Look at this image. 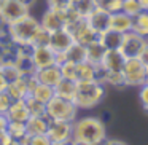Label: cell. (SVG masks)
<instances>
[{
	"mask_svg": "<svg viewBox=\"0 0 148 145\" xmlns=\"http://www.w3.org/2000/svg\"><path fill=\"white\" fill-rule=\"evenodd\" d=\"M73 140L81 145H103V142L107 140L105 124L94 116L75 120Z\"/></svg>",
	"mask_w": 148,
	"mask_h": 145,
	"instance_id": "obj_1",
	"label": "cell"
},
{
	"mask_svg": "<svg viewBox=\"0 0 148 145\" xmlns=\"http://www.w3.org/2000/svg\"><path fill=\"white\" fill-rule=\"evenodd\" d=\"M40 21L34 18L32 14H27L26 18L16 21L7 26V32L10 35L13 45L16 46H32V40L35 34L40 30Z\"/></svg>",
	"mask_w": 148,
	"mask_h": 145,
	"instance_id": "obj_2",
	"label": "cell"
},
{
	"mask_svg": "<svg viewBox=\"0 0 148 145\" xmlns=\"http://www.w3.org/2000/svg\"><path fill=\"white\" fill-rule=\"evenodd\" d=\"M105 97V85L100 81H78L73 102L78 109H92Z\"/></svg>",
	"mask_w": 148,
	"mask_h": 145,
	"instance_id": "obj_3",
	"label": "cell"
},
{
	"mask_svg": "<svg viewBox=\"0 0 148 145\" xmlns=\"http://www.w3.org/2000/svg\"><path fill=\"white\" fill-rule=\"evenodd\" d=\"M77 113H78V107L75 105L73 100H67L54 96L46 104V116L49 120L73 123L77 120Z\"/></svg>",
	"mask_w": 148,
	"mask_h": 145,
	"instance_id": "obj_4",
	"label": "cell"
},
{
	"mask_svg": "<svg viewBox=\"0 0 148 145\" xmlns=\"http://www.w3.org/2000/svg\"><path fill=\"white\" fill-rule=\"evenodd\" d=\"M126 86H142L145 83V75H147V65L138 58L126 59L124 67H123Z\"/></svg>",
	"mask_w": 148,
	"mask_h": 145,
	"instance_id": "obj_5",
	"label": "cell"
},
{
	"mask_svg": "<svg viewBox=\"0 0 148 145\" xmlns=\"http://www.w3.org/2000/svg\"><path fill=\"white\" fill-rule=\"evenodd\" d=\"M148 40L145 37L135 34L134 30H129V32L123 34V43L119 46V51L123 53L126 59L129 58H138L143 51V48L147 46Z\"/></svg>",
	"mask_w": 148,
	"mask_h": 145,
	"instance_id": "obj_6",
	"label": "cell"
},
{
	"mask_svg": "<svg viewBox=\"0 0 148 145\" xmlns=\"http://www.w3.org/2000/svg\"><path fill=\"white\" fill-rule=\"evenodd\" d=\"M46 135L53 142V145L65 144V142L73 139V123L51 120L48 126V131H46Z\"/></svg>",
	"mask_w": 148,
	"mask_h": 145,
	"instance_id": "obj_7",
	"label": "cell"
},
{
	"mask_svg": "<svg viewBox=\"0 0 148 145\" xmlns=\"http://www.w3.org/2000/svg\"><path fill=\"white\" fill-rule=\"evenodd\" d=\"M67 30L72 34L75 43H80V45H83V46H88L89 43L99 40V34L88 24V21L84 19V18H81L80 21H77V23H75L73 26H70Z\"/></svg>",
	"mask_w": 148,
	"mask_h": 145,
	"instance_id": "obj_8",
	"label": "cell"
},
{
	"mask_svg": "<svg viewBox=\"0 0 148 145\" xmlns=\"http://www.w3.org/2000/svg\"><path fill=\"white\" fill-rule=\"evenodd\" d=\"M27 14H30L29 8L24 3H21L19 0H5L3 7L0 8V18L7 26L26 18Z\"/></svg>",
	"mask_w": 148,
	"mask_h": 145,
	"instance_id": "obj_9",
	"label": "cell"
},
{
	"mask_svg": "<svg viewBox=\"0 0 148 145\" xmlns=\"http://www.w3.org/2000/svg\"><path fill=\"white\" fill-rule=\"evenodd\" d=\"M56 59H58V54H56L49 46H32L30 61H32L35 70L49 67V65H54Z\"/></svg>",
	"mask_w": 148,
	"mask_h": 145,
	"instance_id": "obj_10",
	"label": "cell"
},
{
	"mask_svg": "<svg viewBox=\"0 0 148 145\" xmlns=\"http://www.w3.org/2000/svg\"><path fill=\"white\" fill-rule=\"evenodd\" d=\"M73 43H75L73 37H72V34L69 32L65 27H62V29H59V30H56V32L49 34V43H48V46L56 53V54L65 53L72 45H73Z\"/></svg>",
	"mask_w": 148,
	"mask_h": 145,
	"instance_id": "obj_11",
	"label": "cell"
},
{
	"mask_svg": "<svg viewBox=\"0 0 148 145\" xmlns=\"http://www.w3.org/2000/svg\"><path fill=\"white\" fill-rule=\"evenodd\" d=\"M110 16H112V14L107 10H103L102 7H96L84 19H86L88 24L100 35L102 32H105V30L110 29Z\"/></svg>",
	"mask_w": 148,
	"mask_h": 145,
	"instance_id": "obj_12",
	"label": "cell"
},
{
	"mask_svg": "<svg viewBox=\"0 0 148 145\" xmlns=\"http://www.w3.org/2000/svg\"><path fill=\"white\" fill-rule=\"evenodd\" d=\"M64 13L65 11H54V10H46L40 18V26L46 32H56V30L64 27Z\"/></svg>",
	"mask_w": 148,
	"mask_h": 145,
	"instance_id": "obj_13",
	"label": "cell"
},
{
	"mask_svg": "<svg viewBox=\"0 0 148 145\" xmlns=\"http://www.w3.org/2000/svg\"><path fill=\"white\" fill-rule=\"evenodd\" d=\"M35 78H37V81H38V83L48 85V86L54 88L56 85L62 80L61 67H59L58 64H54V65H49V67L35 70Z\"/></svg>",
	"mask_w": 148,
	"mask_h": 145,
	"instance_id": "obj_14",
	"label": "cell"
},
{
	"mask_svg": "<svg viewBox=\"0 0 148 145\" xmlns=\"http://www.w3.org/2000/svg\"><path fill=\"white\" fill-rule=\"evenodd\" d=\"M126 58L119 49H107L105 56L102 59V67L107 72H123Z\"/></svg>",
	"mask_w": 148,
	"mask_h": 145,
	"instance_id": "obj_15",
	"label": "cell"
},
{
	"mask_svg": "<svg viewBox=\"0 0 148 145\" xmlns=\"http://www.w3.org/2000/svg\"><path fill=\"white\" fill-rule=\"evenodd\" d=\"M5 115H7L8 121H13V123H26L30 118V113L27 110L24 99L13 100V104L10 105V109H8V112Z\"/></svg>",
	"mask_w": 148,
	"mask_h": 145,
	"instance_id": "obj_16",
	"label": "cell"
},
{
	"mask_svg": "<svg viewBox=\"0 0 148 145\" xmlns=\"http://www.w3.org/2000/svg\"><path fill=\"white\" fill-rule=\"evenodd\" d=\"M7 93L11 96V99H13V100L26 99V97L30 94L29 81H27V77H26V75H23V77H19L18 80H14V81H11V83H8Z\"/></svg>",
	"mask_w": 148,
	"mask_h": 145,
	"instance_id": "obj_17",
	"label": "cell"
},
{
	"mask_svg": "<svg viewBox=\"0 0 148 145\" xmlns=\"http://www.w3.org/2000/svg\"><path fill=\"white\" fill-rule=\"evenodd\" d=\"M132 26H134V18H131L129 14L123 13H113L110 16V29L116 30L119 34H126L129 30H132Z\"/></svg>",
	"mask_w": 148,
	"mask_h": 145,
	"instance_id": "obj_18",
	"label": "cell"
},
{
	"mask_svg": "<svg viewBox=\"0 0 148 145\" xmlns=\"http://www.w3.org/2000/svg\"><path fill=\"white\" fill-rule=\"evenodd\" d=\"M51 120L46 115H40V116H30L26 121V131L27 135H38V134H46L48 126Z\"/></svg>",
	"mask_w": 148,
	"mask_h": 145,
	"instance_id": "obj_19",
	"label": "cell"
},
{
	"mask_svg": "<svg viewBox=\"0 0 148 145\" xmlns=\"http://www.w3.org/2000/svg\"><path fill=\"white\" fill-rule=\"evenodd\" d=\"M77 88H78L77 81L62 78V80L54 86V96L67 99V100H73L75 96H77Z\"/></svg>",
	"mask_w": 148,
	"mask_h": 145,
	"instance_id": "obj_20",
	"label": "cell"
},
{
	"mask_svg": "<svg viewBox=\"0 0 148 145\" xmlns=\"http://www.w3.org/2000/svg\"><path fill=\"white\" fill-rule=\"evenodd\" d=\"M97 81V65L84 61L77 64V83L78 81Z\"/></svg>",
	"mask_w": 148,
	"mask_h": 145,
	"instance_id": "obj_21",
	"label": "cell"
},
{
	"mask_svg": "<svg viewBox=\"0 0 148 145\" xmlns=\"http://www.w3.org/2000/svg\"><path fill=\"white\" fill-rule=\"evenodd\" d=\"M99 42L105 46V49H119L123 43V34L108 29L99 35Z\"/></svg>",
	"mask_w": 148,
	"mask_h": 145,
	"instance_id": "obj_22",
	"label": "cell"
},
{
	"mask_svg": "<svg viewBox=\"0 0 148 145\" xmlns=\"http://www.w3.org/2000/svg\"><path fill=\"white\" fill-rule=\"evenodd\" d=\"M105 53H107L105 46H103L99 40H97V42H92L86 46V61H89L91 64H94V65H99V64H102V59H103V56H105Z\"/></svg>",
	"mask_w": 148,
	"mask_h": 145,
	"instance_id": "obj_23",
	"label": "cell"
},
{
	"mask_svg": "<svg viewBox=\"0 0 148 145\" xmlns=\"http://www.w3.org/2000/svg\"><path fill=\"white\" fill-rule=\"evenodd\" d=\"M64 54L65 61L73 62V64H81V62L86 61V46L80 45V43H73Z\"/></svg>",
	"mask_w": 148,
	"mask_h": 145,
	"instance_id": "obj_24",
	"label": "cell"
},
{
	"mask_svg": "<svg viewBox=\"0 0 148 145\" xmlns=\"http://www.w3.org/2000/svg\"><path fill=\"white\" fill-rule=\"evenodd\" d=\"M30 96L35 97L37 100H40L42 104H45V105H46V104L54 97V88L48 86V85L37 83L35 88L32 89V93H30Z\"/></svg>",
	"mask_w": 148,
	"mask_h": 145,
	"instance_id": "obj_25",
	"label": "cell"
},
{
	"mask_svg": "<svg viewBox=\"0 0 148 145\" xmlns=\"http://www.w3.org/2000/svg\"><path fill=\"white\" fill-rule=\"evenodd\" d=\"M132 30L138 35L148 38V11H140L137 16L134 18V26Z\"/></svg>",
	"mask_w": 148,
	"mask_h": 145,
	"instance_id": "obj_26",
	"label": "cell"
},
{
	"mask_svg": "<svg viewBox=\"0 0 148 145\" xmlns=\"http://www.w3.org/2000/svg\"><path fill=\"white\" fill-rule=\"evenodd\" d=\"M26 105H27V110H29L30 116H40V115H46V105L42 104L40 100H37L35 97L29 96L26 97Z\"/></svg>",
	"mask_w": 148,
	"mask_h": 145,
	"instance_id": "obj_27",
	"label": "cell"
},
{
	"mask_svg": "<svg viewBox=\"0 0 148 145\" xmlns=\"http://www.w3.org/2000/svg\"><path fill=\"white\" fill-rule=\"evenodd\" d=\"M7 132H8V134H10L13 139H16V140H21V142H23L24 139L27 137L26 123H13V121H10V123H8Z\"/></svg>",
	"mask_w": 148,
	"mask_h": 145,
	"instance_id": "obj_28",
	"label": "cell"
},
{
	"mask_svg": "<svg viewBox=\"0 0 148 145\" xmlns=\"http://www.w3.org/2000/svg\"><path fill=\"white\" fill-rule=\"evenodd\" d=\"M103 83L112 85V86H115V88H124L126 86L123 72H107L105 70V80H103Z\"/></svg>",
	"mask_w": 148,
	"mask_h": 145,
	"instance_id": "obj_29",
	"label": "cell"
},
{
	"mask_svg": "<svg viewBox=\"0 0 148 145\" xmlns=\"http://www.w3.org/2000/svg\"><path fill=\"white\" fill-rule=\"evenodd\" d=\"M123 13H126V14H129L131 18H135L140 11H143L142 10V7L138 5V2L137 0H123Z\"/></svg>",
	"mask_w": 148,
	"mask_h": 145,
	"instance_id": "obj_30",
	"label": "cell"
},
{
	"mask_svg": "<svg viewBox=\"0 0 148 145\" xmlns=\"http://www.w3.org/2000/svg\"><path fill=\"white\" fill-rule=\"evenodd\" d=\"M59 67H61L62 78H67V80H73V81H77V64L65 61L64 64H61Z\"/></svg>",
	"mask_w": 148,
	"mask_h": 145,
	"instance_id": "obj_31",
	"label": "cell"
},
{
	"mask_svg": "<svg viewBox=\"0 0 148 145\" xmlns=\"http://www.w3.org/2000/svg\"><path fill=\"white\" fill-rule=\"evenodd\" d=\"M23 145H53L49 137L46 134H38V135H27L23 140Z\"/></svg>",
	"mask_w": 148,
	"mask_h": 145,
	"instance_id": "obj_32",
	"label": "cell"
},
{
	"mask_svg": "<svg viewBox=\"0 0 148 145\" xmlns=\"http://www.w3.org/2000/svg\"><path fill=\"white\" fill-rule=\"evenodd\" d=\"M49 43V32H46L45 29L40 27V30L35 34L32 40V46H48Z\"/></svg>",
	"mask_w": 148,
	"mask_h": 145,
	"instance_id": "obj_33",
	"label": "cell"
},
{
	"mask_svg": "<svg viewBox=\"0 0 148 145\" xmlns=\"http://www.w3.org/2000/svg\"><path fill=\"white\" fill-rule=\"evenodd\" d=\"M49 10L54 11H67L70 8V0H46Z\"/></svg>",
	"mask_w": 148,
	"mask_h": 145,
	"instance_id": "obj_34",
	"label": "cell"
},
{
	"mask_svg": "<svg viewBox=\"0 0 148 145\" xmlns=\"http://www.w3.org/2000/svg\"><path fill=\"white\" fill-rule=\"evenodd\" d=\"M103 10H107L110 14L113 13H119L123 10V0H107L105 3L102 5Z\"/></svg>",
	"mask_w": 148,
	"mask_h": 145,
	"instance_id": "obj_35",
	"label": "cell"
},
{
	"mask_svg": "<svg viewBox=\"0 0 148 145\" xmlns=\"http://www.w3.org/2000/svg\"><path fill=\"white\" fill-rule=\"evenodd\" d=\"M13 104V99H11V96L7 93V89L5 91H0V113H7L8 109H10V105Z\"/></svg>",
	"mask_w": 148,
	"mask_h": 145,
	"instance_id": "obj_36",
	"label": "cell"
},
{
	"mask_svg": "<svg viewBox=\"0 0 148 145\" xmlns=\"http://www.w3.org/2000/svg\"><path fill=\"white\" fill-rule=\"evenodd\" d=\"M138 97H140V104H142V107H143V109L148 112V83H143V85H142Z\"/></svg>",
	"mask_w": 148,
	"mask_h": 145,
	"instance_id": "obj_37",
	"label": "cell"
},
{
	"mask_svg": "<svg viewBox=\"0 0 148 145\" xmlns=\"http://www.w3.org/2000/svg\"><path fill=\"white\" fill-rule=\"evenodd\" d=\"M8 118L7 115H3V113H0V134H3V132H7L8 129Z\"/></svg>",
	"mask_w": 148,
	"mask_h": 145,
	"instance_id": "obj_38",
	"label": "cell"
},
{
	"mask_svg": "<svg viewBox=\"0 0 148 145\" xmlns=\"http://www.w3.org/2000/svg\"><path fill=\"white\" fill-rule=\"evenodd\" d=\"M7 86H8V81H7V78H5L3 72H2V67H0V91H5Z\"/></svg>",
	"mask_w": 148,
	"mask_h": 145,
	"instance_id": "obj_39",
	"label": "cell"
},
{
	"mask_svg": "<svg viewBox=\"0 0 148 145\" xmlns=\"http://www.w3.org/2000/svg\"><path fill=\"white\" fill-rule=\"evenodd\" d=\"M138 59H140V61L143 62L145 65H148V43H147V46L143 48V51H142V54L138 56Z\"/></svg>",
	"mask_w": 148,
	"mask_h": 145,
	"instance_id": "obj_40",
	"label": "cell"
},
{
	"mask_svg": "<svg viewBox=\"0 0 148 145\" xmlns=\"http://www.w3.org/2000/svg\"><path fill=\"white\" fill-rule=\"evenodd\" d=\"M103 145H127V144H124L123 140H116V139H107L103 142Z\"/></svg>",
	"mask_w": 148,
	"mask_h": 145,
	"instance_id": "obj_41",
	"label": "cell"
},
{
	"mask_svg": "<svg viewBox=\"0 0 148 145\" xmlns=\"http://www.w3.org/2000/svg\"><path fill=\"white\" fill-rule=\"evenodd\" d=\"M19 2H21V3H24V5H26V7L29 8V10H30V8H32L35 3H37V0H19Z\"/></svg>",
	"mask_w": 148,
	"mask_h": 145,
	"instance_id": "obj_42",
	"label": "cell"
},
{
	"mask_svg": "<svg viewBox=\"0 0 148 145\" xmlns=\"http://www.w3.org/2000/svg\"><path fill=\"white\" fill-rule=\"evenodd\" d=\"M138 5L142 7V10L143 11H148V0H137Z\"/></svg>",
	"mask_w": 148,
	"mask_h": 145,
	"instance_id": "obj_43",
	"label": "cell"
},
{
	"mask_svg": "<svg viewBox=\"0 0 148 145\" xmlns=\"http://www.w3.org/2000/svg\"><path fill=\"white\" fill-rule=\"evenodd\" d=\"M107 0H94V3H96V7H102L103 3H105Z\"/></svg>",
	"mask_w": 148,
	"mask_h": 145,
	"instance_id": "obj_44",
	"label": "cell"
},
{
	"mask_svg": "<svg viewBox=\"0 0 148 145\" xmlns=\"http://www.w3.org/2000/svg\"><path fill=\"white\" fill-rule=\"evenodd\" d=\"M61 145H81V144H78V142H75L73 139L72 140H69V142H65V144H61Z\"/></svg>",
	"mask_w": 148,
	"mask_h": 145,
	"instance_id": "obj_45",
	"label": "cell"
},
{
	"mask_svg": "<svg viewBox=\"0 0 148 145\" xmlns=\"http://www.w3.org/2000/svg\"><path fill=\"white\" fill-rule=\"evenodd\" d=\"M145 83H148V65H147V75H145Z\"/></svg>",
	"mask_w": 148,
	"mask_h": 145,
	"instance_id": "obj_46",
	"label": "cell"
},
{
	"mask_svg": "<svg viewBox=\"0 0 148 145\" xmlns=\"http://www.w3.org/2000/svg\"><path fill=\"white\" fill-rule=\"evenodd\" d=\"M3 3H5V0H0V8L3 7Z\"/></svg>",
	"mask_w": 148,
	"mask_h": 145,
	"instance_id": "obj_47",
	"label": "cell"
}]
</instances>
